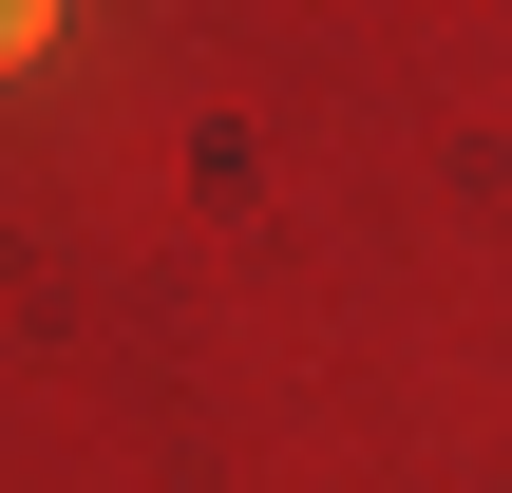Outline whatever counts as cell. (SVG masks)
I'll list each match as a JSON object with an SVG mask.
<instances>
[{
  "label": "cell",
  "mask_w": 512,
  "mask_h": 493,
  "mask_svg": "<svg viewBox=\"0 0 512 493\" xmlns=\"http://www.w3.org/2000/svg\"><path fill=\"white\" fill-rule=\"evenodd\" d=\"M38 38H57V0H0V76H19V57H38Z\"/></svg>",
  "instance_id": "obj_1"
}]
</instances>
